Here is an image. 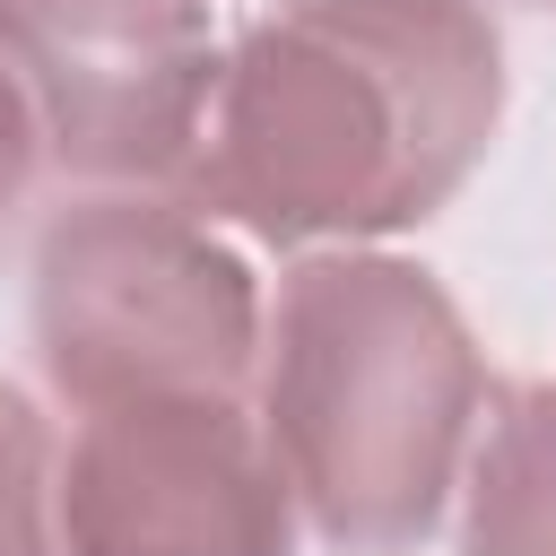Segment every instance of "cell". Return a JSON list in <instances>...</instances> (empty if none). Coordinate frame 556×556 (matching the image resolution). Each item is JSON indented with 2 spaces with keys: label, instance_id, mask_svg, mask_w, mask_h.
I'll use <instances>...</instances> for the list:
<instances>
[{
  "label": "cell",
  "instance_id": "obj_1",
  "mask_svg": "<svg viewBox=\"0 0 556 556\" xmlns=\"http://www.w3.org/2000/svg\"><path fill=\"white\" fill-rule=\"evenodd\" d=\"M495 122L486 0H278L226 52L182 191L261 243H374L452 208Z\"/></svg>",
  "mask_w": 556,
  "mask_h": 556
},
{
  "label": "cell",
  "instance_id": "obj_2",
  "mask_svg": "<svg viewBox=\"0 0 556 556\" xmlns=\"http://www.w3.org/2000/svg\"><path fill=\"white\" fill-rule=\"evenodd\" d=\"M486 408V356L434 269L348 243L278 278L261 426L304 521L339 556H400L434 539Z\"/></svg>",
  "mask_w": 556,
  "mask_h": 556
},
{
  "label": "cell",
  "instance_id": "obj_3",
  "mask_svg": "<svg viewBox=\"0 0 556 556\" xmlns=\"http://www.w3.org/2000/svg\"><path fill=\"white\" fill-rule=\"evenodd\" d=\"M261 339L252 261L182 200L96 191L35 235V365L70 408L243 391Z\"/></svg>",
  "mask_w": 556,
  "mask_h": 556
},
{
  "label": "cell",
  "instance_id": "obj_4",
  "mask_svg": "<svg viewBox=\"0 0 556 556\" xmlns=\"http://www.w3.org/2000/svg\"><path fill=\"white\" fill-rule=\"evenodd\" d=\"M0 61L61 174L122 191L191 182L226 78L200 0H0Z\"/></svg>",
  "mask_w": 556,
  "mask_h": 556
},
{
  "label": "cell",
  "instance_id": "obj_5",
  "mask_svg": "<svg viewBox=\"0 0 556 556\" xmlns=\"http://www.w3.org/2000/svg\"><path fill=\"white\" fill-rule=\"evenodd\" d=\"M295 486L235 391L87 408L61 460L70 556H295Z\"/></svg>",
  "mask_w": 556,
  "mask_h": 556
},
{
  "label": "cell",
  "instance_id": "obj_6",
  "mask_svg": "<svg viewBox=\"0 0 556 556\" xmlns=\"http://www.w3.org/2000/svg\"><path fill=\"white\" fill-rule=\"evenodd\" d=\"M460 556H556V382H521L495 400L469 460Z\"/></svg>",
  "mask_w": 556,
  "mask_h": 556
},
{
  "label": "cell",
  "instance_id": "obj_7",
  "mask_svg": "<svg viewBox=\"0 0 556 556\" xmlns=\"http://www.w3.org/2000/svg\"><path fill=\"white\" fill-rule=\"evenodd\" d=\"M0 556H70L52 426L9 374H0Z\"/></svg>",
  "mask_w": 556,
  "mask_h": 556
},
{
  "label": "cell",
  "instance_id": "obj_8",
  "mask_svg": "<svg viewBox=\"0 0 556 556\" xmlns=\"http://www.w3.org/2000/svg\"><path fill=\"white\" fill-rule=\"evenodd\" d=\"M35 165H43V122H35V104H26L17 70L0 61V226L26 208V191H35Z\"/></svg>",
  "mask_w": 556,
  "mask_h": 556
},
{
  "label": "cell",
  "instance_id": "obj_9",
  "mask_svg": "<svg viewBox=\"0 0 556 556\" xmlns=\"http://www.w3.org/2000/svg\"><path fill=\"white\" fill-rule=\"evenodd\" d=\"M539 9H556V0H539Z\"/></svg>",
  "mask_w": 556,
  "mask_h": 556
}]
</instances>
